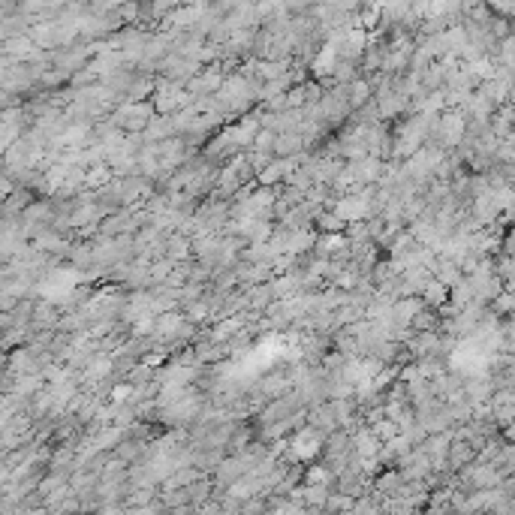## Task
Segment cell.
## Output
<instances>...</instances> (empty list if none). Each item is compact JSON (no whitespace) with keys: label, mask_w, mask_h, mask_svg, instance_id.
Instances as JSON below:
<instances>
[{"label":"cell","mask_w":515,"mask_h":515,"mask_svg":"<svg viewBox=\"0 0 515 515\" xmlns=\"http://www.w3.org/2000/svg\"><path fill=\"white\" fill-rule=\"evenodd\" d=\"M253 97H256V85L250 82V78L235 75V78H229V82L220 87V94H217L214 103H217L220 111H241V109L250 106Z\"/></svg>","instance_id":"obj_1"},{"label":"cell","mask_w":515,"mask_h":515,"mask_svg":"<svg viewBox=\"0 0 515 515\" xmlns=\"http://www.w3.org/2000/svg\"><path fill=\"white\" fill-rule=\"evenodd\" d=\"M371 208H374V199H371V193H346L338 205H334V214H338L344 223H356V220H362V217H368L371 214Z\"/></svg>","instance_id":"obj_2"},{"label":"cell","mask_w":515,"mask_h":515,"mask_svg":"<svg viewBox=\"0 0 515 515\" xmlns=\"http://www.w3.org/2000/svg\"><path fill=\"white\" fill-rule=\"evenodd\" d=\"M148 124H151V106H145V103H127L124 109H118V115H115V127L130 130V133L145 130Z\"/></svg>","instance_id":"obj_3"},{"label":"cell","mask_w":515,"mask_h":515,"mask_svg":"<svg viewBox=\"0 0 515 515\" xmlns=\"http://www.w3.org/2000/svg\"><path fill=\"white\" fill-rule=\"evenodd\" d=\"M289 449H293L296 461H310V458H317L320 449H322V434L317 428L298 431L296 437H293V443H289Z\"/></svg>","instance_id":"obj_4"},{"label":"cell","mask_w":515,"mask_h":515,"mask_svg":"<svg viewBox=\"0 0 515 515\" xmlns=\"http://www.w3.org/2000/svg\"><path fill=\"white\" fill-rule=\"evenodd\" d=\"M175 127H178V124H175L169 115H157V118H151V124L145 127V139L163 145V142H169V133H172Z\"/></svg>","instance_id":"obj_5"},{"label":"cell","mask_w":515,"mask_h":515,"mask_svg":"<svg viewBox=\"0 0 515 515\" xmlns=\"http://www.w3.org/2000/svg\"><path fill=\"white\" fill-rule=\"evenodd\" d=\"M217 87H220V73L217 70H205L196 78H190V94L193 97H205V94L217 97Z\"/></svg>","instance_id":"obj_6"},{"label":"cell","mask_w":515,"mask_h":515,"mask_svg":"<svg viewBox=\"0 0 515 515\" xmlns=\"http://www.w3.org/2000/svg\"><path fill=\"white\" fill-rule=\"evenodd\" d=\"M461 133H464V118L461 115H446L440 121V139L446 145H455L458 139H461Z\"/></svg>","instance_id":"obj_7"},{"label":"cell","mask_w":515,"mask_h":515,"mask_svg":"<svg viewBox=\"0 0 515 515\" xmlns=\"http://www.w3.org/2000/svg\"><path fill=\"white\" fill-rule=\"evenodd\" d=\"M301 145H305V136H301V133H281V136H277L274 151L277 154H298Z\"/></svg>","instance_id":"obj_8"},{"label":"cell","mask_w":515,"mask_h":515,"mask_svg":"<svg viewBox=\"0 0 515 515\" xmlns=\"http://www.w3.org/2000/svg\"><path fill=\"white\" fill-rule=\"evenodd\" d=\"M109 371H111V359H109V356H94V359L87 362V368H85V377L87 380H94V377L99 380V377H106Z\"/></svg>","instance_id":"obj_9"},{"label":"cell","mask_w":515,"mask_h":515,"mask_svg":"<svg viewBox=\"0 0 515 515\" xmlns=\"http://www.w3.org/2000/svg\"><path fill=\"white\" fill-rule=\"evenodd\" d=\"M350 94H353L350 103H353V106H362L365 99L371 97V85H368V82H353V85H350Z\"/></svg>","instance_id":"obj_10"},{"label":"cell","mask_w":515,"mask_h":515,"mask_svg":"<svg viewBox=\"0 0 515 515\" xmlns=\"http://www.w3.org/2000/svg\"><path fill=\"white\" fill-rule=\"evenodd\" d=\"M346 248V238H341V235H326V238L320 241V250L322 253H332V250H344Z\"/></svg>","instance_id":"obj_11"},{"label":"cell","mask_w":515,"mask_h":515,"mask_svg":"<svg viewBox=\"0 0 515 515\" xmlns=\"http://www.w3.org/2000/svg\"><path fill=\"white\" fill-rule=\"evenodd\" d=\"M320 226H326V229H341V226H346V223H344L338 214H322V217H320Z\"/></svg>","instance_id":"obj_12"},{"label":"cell","mask_w":515,"mask_h":515,"mask_svg":"<svg viewBox=\"0 0 515 515\" xmlns=\"http://www.w3.org/2000/svg\"><path fill=\"white\" fill-rule=\"evenodd\" d=\"M106 178H109V169H103V166H99V172H87V175H85V181L99 187V184H106Z\"/></svg>","instance_id":"obj_13"},{"label":"cell","mask_w":515,"mask_h":515,"mask_svg":"<svg viewBox=\"0 0 515 515\" xmlns=\"http://www.w3.org/2000/svg\"><path fill=\"white\" fill-rule=\"evenodd\" d=\"M130 395H136V389H133V386H127V383H124V386H115V389H111V398H115V401H127Z\"/></svg>","instance_id":"obj_14"},{"label":"cell","mask_w":515,"mask_h":515,"mask_svg":"<svg viewBox=\"0 0 515 515\" xmlns=\"http://www.w3.org/2000/svg\"><path fill=\"white\" fill-rule=\"evenodd\" d=\"M509 434H512V437H515V425H512V428H509Z\"/></svg>","instance_id":"obj_15"}]
</instances>
